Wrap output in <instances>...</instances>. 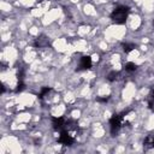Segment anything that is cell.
<instances>
[{"label":"cell","mask_w":154,"mask_h":154,"mask_svg":"<svg viewBox=\"0 0 154 154\" xmlns=\"http://www.w3.org/2000/svg\"><path fill=\"white\" fill-rule=\"evenodd\" d=\"M143 146L146 149H150L154 147V135H149L144 138V142H143Z\"/></svg>","instance_id":"5b68a950"},{"label":"cell","mask_w":154,"mask_h":154,"mask_svg":"<svg viewBox=\"0 0 154 154\" xmlns=\"http://www.w3.org/2000/svg\"><path fill=\"white\" fill-rule=\"evenodd\" d=\"M108 100V97H99L97 99V101H100V102H106Z\"/></svg>","instance_id":"30bf717a"},{"label":"cell","mask_w":154,"mask_h":154,"mask_svg":"<svg viewBox=\"0 0 154 154\" xmlns=\"http://www.w3.org/2000/svg\"><path fill=\"white\" fill-rule=\"evenodd\" d=\"M118 72L117 71H112V72H109L108 75H107V79L109 81V82H113V81H116L117 78H118Z\"/></svg>","instance_id":"8992f818"},{"label":"cell","mask_w":154,"mask_h":154,"mask_svg":"<svg viewBox=\"0 0 154 154\" xmlns=\"http://www.w3.org/2000/svg\"><path fill=\"white\" fill-rule=\"evenodd\" d=\"M59 142L63 143V144H65V146H71L73 143V137L69 134L67 130H63V131H60Z\"/></svg>","instance_id":"3957f363"},{"label":"cell","mask_w":154,"mask_h":154,"mask_svg":"<svg viewBox=\"0 0 154 154\" xmlns=\"http://www.w3.org/2000/svg\"><path fill=\"white\" fill-rule=\"evenodd\" d=\"M128 12H129V8L126 6H119L111 13V19L118 24H122L125 22L128 17Z\"/></svg>","instance_id":"6da1fadb"},{"label":"cell","mask_w":154,"mask_h":154,"mask_svg":"<svg viewBox=\"0 0 154 154\" xmlns=\"http://www.w3.org/2000/svg\"><path fill=\"white\" fill-rule=\"evenodd\" d=\"M79 66H81V69H84V70L91 67V58L90 57H83V58H81Z\"/></svg>","instance_id":"277c9868"},{"label":"cell","mask_w":154,"mask_h":154,"mask_svg":"<svg viewBox=\"0 0 154 154\" xmlns=\"http://www.w3.org/2000/svg\"><path fill=\"white\" fill-rule=\"evenodd\" d=\"M152 97L154 99V90H153V94H152Z\"/></svg>","instance_id":"8fae6325"},{"label":"cell","mask_w":154,"mask_h":154,"mask_svg":"<svg viewBox=\"0 0 154 154\" xmlns=\"http://www.w3.org/2000/svg\"><path fill=\"white\" fill-rule=\"evenodd\" d=\"M123 116L122 114H113V117L109 119V126H111V131H112V134H114V132H117L119 129H120V126H122V124H123Z\"/></svg>","instance_id":"7a4b0ae2"},{"label":"cell","mask_w":154,"mask_h":154,"mask_svg":"<svg viewBox=\"0 0 154 154\" xmlns=\"http://www.w3.org/2000/svg\"><path fill=\"white\" fill-rule=\"evenodd\" d=\"M134 48H135V45H134V43H124V45H123V49H124L125 53L131 52Z\"/></svg>","instance_id":"52a82bcc"},{"label":"cell","mask_w":154,"mask_h":154,"mask_svg":"<svg viewBox=\"0 0 154 154\" xmlns=\"http://www.w3.org/2000/svg\"><path fill=\"white\" fill-rule=\"evenodd\" d=\"M136 64H134V63H128L126 65H125V70L128 71V72H134L135 70H136Z\"/></svg>","instance_id":"ba28073f"},{"label":"cell","mask_w":154,"mask_h":154,"mask_svg":"<svg viewBox=\"0 0 154 154\" xmlns=\"http://www.w3.org/2000/svg\"><path fill=\"white\" fill-rule=\"evenodd\" d=\"M51 90H52V89H51V88H48V87L43 88V89L41 90V93H40V97H43V96H45L46 94H48V93H49Z\"/></svg>","instance_id":"9c48e42d"}]
</instances>
